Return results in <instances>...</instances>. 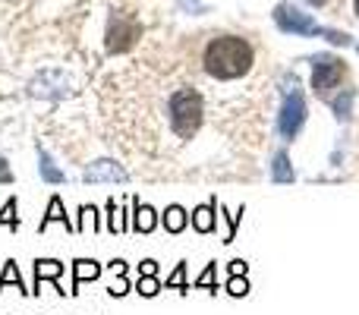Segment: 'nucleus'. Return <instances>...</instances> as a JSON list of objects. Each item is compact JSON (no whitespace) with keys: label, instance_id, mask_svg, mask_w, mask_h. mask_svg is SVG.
Masks as SVG:
<instances>
[{"label":"nucleus","instance_id":"obj_1","mask_svg":"<svg viewBox=\"0 0 359 315\" xmlns=\"http://www.w3.org/2000/svg\"><path fill=\"white\" fill-rule=\"evenodd\" d=\"M252 44L240 35H221V38H211L208 48H205V73L211 79H240L252 69Z\"/></svg>","mask_w":359,"mask_h":315},{"label":"nucleus","instance_id":"obj_2","mask_svg":"<svg viewBox=\"0 0 359 315\" xmlns=\"http://www.w3.org/2000/svg\"><path fill=\"white\" fill-rule=\"evenodd\" d=\"M274 25H278L284 35H297V38H325V41L337 44V48H350V44H353V35H347V32H341V29H328V25H318L316 19L309 16V13H303L299 6L287 4V0H280V4L274 6Z\"/></svg>","mask_w":359,"mask_h":315},{"label":"nucleus","instance_id":"obj_3","mask_svg":"<svg viewBox=\"0 0 359 315\" xmlns=\"http://www.w3.org/2000/svg\"><path fill=\"white\" fill-rule=\"evenodd\" d=\"M306 117H309V107H306V95L299 88L297 73H284V79H280V114H278L280 139L293 142L303 133Z\"/></svg>","mask_w":359,"mask_h":315},{"label":"nucleus","instance_id":"obj_4","mask_svg":"<svg viewBox=\"0 0 359 315\" xmlns=\"http://www.w3.org/2000/svg\"><path fill=\"white\" fill-rule=\"evenodd\" d=\"M168 120H170V130H174L180 139H192L205 120L202 95H198L196 88H177L168 98Z\"/></svg>","mask_w":359,"mask_h":315},{"label":"nucleus","instance_id":"obj_5","mask_svg":"<svg viewBox=\"0 0 359 315\" xmlns=\"http://www.w3.org/2000/svg\"><path fill=\"white\" fill-rule=\"evenodd\" d=\"M309 63H312V92H316V98L331 101L334 98V88L347 76V63L337 54H328V51L325 54H312Z\"/></svg>","mask_w":359,"mask_h":315},{"label":"nucleus","instance_id":"obj_6","mask_svg":"<svg viewBox=\"0 0 359 315\" xmlns=\"http://www.w3.org/2000/svg\"><path fill=\"white\" fill-rule=\"evenodd\" d=\"M142 35V25L136 22L133 16H123V13H117V16H111V22H107V54H126V51L136 44V38Z\"/></svg>","mask_w":359,"mask_h":315},{"label":"nucleus","instance_id":"obj_7","mask_svg":"<svg viewBox=\"0 0 359 315\" xmlns=\"http://www.w3.org/2000/svg\"><path fill=\"white\" fill-rule=\"evenodd\" d=\"M69 92H73V88H69V79L63 73H57V69H44V73H38L35 79L29 82V95H32V98L60 101V98H67Z\"/></svg>","mask_w":359,"mask_h":315},{"label":"nucleus","instance_id":"obj_8","mask_svg":"<svg viewBox=\"0 0 359 315\" xmlns=\"http://www.w3.org/2000/svg\"><path fill=\"white\" fill-rule=\"evenodd\" d=\"M82 180H86V183H126V180H130V173H126V167L117 164V161L98 158V161H92V164L86 167Z\"/></svg>","mask_w":359,"mask_h":315},{"label":"nucleus","instance_id":"obj_9","mask_svg":"<svg viewBox=\"0 0 359 315\" xmlns=\"http://www.w3.org/2000/svg\"><path fill=\"white\" fill-rule=\"evenodd\" d=\"M63 272H67V265H63L60 259H35V284H32V293L38 297V293H41V284H44V281H50V284H54V290L63 297V293H67L60 287Z\"/></svg>","mask_w":359,"mask_h":315},{"label":"nucleus","instance_id":"obj_10","mask_svg":"<svg viewBox=\"0 0 359 315\" xmlns=\"http://www.w3.org/2000/svg\"><path fill=\"white\" fill-rule=\"evenodd\" d=\"M217 205H221L217 199H208V202H202V205L192 208L189 224H192L196 234H215L217 230Z\"/></svg>","mask_w":359,"mask_h":315},{"label":"nucleus","instance_id":"obj_11","mask_svg":"<svg viewBox=\"0 0 359 315\" xmlns=\"http://www.w3.org/2000/svg\"><path fill=\"white\" fill-rule=\"evenodd\" d=\"M130 217H133V224H130L133 234H151V230L158 227V221H161V217H158V211L151 208V205L139 202V199H133Z\"/></svg>","mask_w":359,"mask_h":315},{"label":"nucleus","instance_id":"obj_12","mask_svg":"<svg viewBox=\"0 0 359 315\" xmlns=\"http://www.w3.org/2000/svg\"><path fill=\"white\" fill-rule=\"evenodd\" d=\"M50 224H63L67 230H76V224H69V215H67V208H63V199L60 196H50L48 211H44V217L38 221V234H44Z\"/></svg>","mask_w":359,"mask_h":315},{"label":"nucleus","instance_id":"obj_13","mask_svg":"<svg viewBox=\"0 0 359 315\" xmlns=\"http://www.w3.org/2000/svg\"><path fill=\"white\" fill-rule=\"evenodd\" d=\"M101 278V265L95 259H76L73 262V297L79 293V287L86 284V281H98Z\"/></svg>","mask_w":359,"mask_h":315},{"label":"nucleus","instance_id":"obj_14","mask_svg":"<svg viewBox=\"0 0 359 315\" xmlns=\"http://www.w3.org/2000/svg\"><path fill=\"white\" fill-rule=\"evenodd\" d=\"M297 180V170H293V164H290V155H287L284 149H278L271 155V183H293Z\"/></svg>","mask_w":359,"mask_h":315},{"label":"nucleus","instance_id":"obj_15","mask_svg":"<svg viewBox=\"0 0 359 315\" xmlns=\"http://www.w3.org/2000/svg\"><path fill=\"white\" fill-rule=\"evenodd\" d=\"M38 173H41V180L44 183H50V186H60V183H67V173L57 167V161L48 155V152L38 145Z\"/></svg>","mask_w":359,"mask_h":315},{"label":"nucleus","instance_id":"obj_16","mask_svg":"<svg viewBox=\"0 0 359 315\" xmlns=\"http://www.w3.org/2000/svg\"><path fill=\"white\" fill-rule=\"evenodd\" d=\"M161 224H164V230L168 234H183L186 227H189V211L183 208V205H168L164 208V215H161Z\"/></svg>","mask_w":359,"mask_h":315},{"label":"nucleus","instance_id":"obj_17","mask_svg":"<svg viewBox=\"0 0 359 315\" xmlns=\"http://www.w3.org/2000/svg\"><path fill=\"white\" fill-rule=\"evenodd\" d=\"M353 101H356V88H344V92H337L334 98H331V111H334V117L341 120V123H347V120L353 117Z\"/></svg>","mask_w":359,"mask_h":315},{"label":"nucleus","instance_id":"obj_18","mask_svg":"<svg viewBox=\"0 0 359 315\" xmlns=\"http://www.w3.org/2000/svg\"><path fill=\"white\" fill-rule=\"evenodd\" d=\"M16 287L19 293H32L29 287H25V281H22V272H19V265H16V259H6L4 262V272H0V293L6 290V287Z\"/></svg>","mask_w":359,"mask_h":315},{"label":"nucleus","instance_id":"obj_19","mask_svg":"<svg viewBox=\"0 0 359 315\" xmlns=\"http://www.w3.org/2000/svg\"><path fill=\"white\" fill-rule=\"evenodd\" d=\"M133 290H136L139 297L151 300V297H158V293L164 290V281L158 278V274H139V281H136V287H133Z\"/></svg>","mask_w":359,"mask_h":315},{"label":"nucleus","instance_id":"obj_20","mask_svg":"<svg viewBox=\"0 0 359 315\" xmlns=\"http://www.w3.org/2000/svg\"><path fill=\"white\" fill-rule=\"evenodd\" d=\"M164 290H177V293H189L192 290V284L186 281V262H177V268L168 274V281H164Z\"/></svg>","mask_w":359,"mask_h":315},{"label":"nucleus","instance_id":"obj_21","mask_svg":"<svg viewBox=\"0 0 359 315\" xmlns=\"http://www.w3.org/2000/svg\"><path fill=\"white\" fill-rule=\"evenodd\" d=\"M19 224H22L19 221V202H16V196H10L4 202V208H0V227H10L13 234H16Z\"/></svg>","mask_w":359,"mask_h":315},{"label":"nucleus","instance_id":"obj_22","mask_svg":"<svg viewBox=\"0 0 359 315\" xmlns=\"http://www.w3.org/2000/svg\"><path fill=\"white\" fill-rule=\"evenodd\" d=\"M192 287H196V290H208L211 297H215V293H217V262H208V265H205V272L198 274Z\"/></svg>","mask_w":359,"mask_h":315},{"label":"nucleus","instance_id":"obj_23","mask_svg":"<svg viewBox=\"0 0 359 315\" xmlns=\"http://www.w3.org/2000/svg\"><path fill=\"white\" fill-rule=\"evenodd\" d=\"M86 230H101L98 227V208L95 205H79V224H76V234H86Z\"/></svg>","mask_w":359,"mask_h":315},{"label":"nucleus","instance_id":"obj_24","mask_svg":"<svg viewBox=\"0 0 359 315\" xmlns=\"http://www.w3.org/2000/svg\"><path fill=\"white\" fill-rule=\"evenodd\" d=\"M217 208L227 215V234H224V243H233V240H236V227H240V221H243V215H246V208H243V205H240L236 211H227L224 205H217Z\"/></svg>","mask_w":359,"mask_h":315},{"label":"nucleus","instance_id":"obj_25","mask_svg":"<svg viewBox=\"0 0 359 315\" xmlns=\"http://www.w3.org/2000/svg\"><path fill=\"white\" fill-rule=\"evenodd\" d=\"M224 290H227L230 297H246V293H249V281H246V274H230L227 284H224Z\"/></svg>","mask_w":359,"mask_h":315},{"label":"nucleus","instance_id":"obj_26","mask_svg":"<svg viewBox=\"0 0 359 315\" xmlns=\"http://www.w3.org/2000/svg\"><path fill=\"white\" fill-rule=\"evenodd\" d=\"M130 290H133V287H130V281H126L123 274H117V281L107 287V293H111V297H126Z\"/></svg>","mask_w":359,"mask_h":315},{"label":"nucleus","instance_id":"obj_27","mask_svg":"<svg viewBox=\"0 0 359 315\" xmlns=\"http://www.w3.org/2000/svg\"><path fill=\"white\" fill-rule=\"evenodd\" d=\"M180 6H183L186 13H192V16H198V13H205L202 0H180Z\"/></svg>","mask_w":359,"mask_h":315},{"label":"nucleus","instance_id":"obj_28","mask_svg":"<svg viewBox=\"0 0 359 315\" xmlns=\"http://www.w3.org/2000/svg\"><path fill=\"white\" fill-rule=\"evenodd\" d=\"M227 272L230 274H249V262H243V259H233L227 265Z\"/></svg>","mask_w":359,"mask_h":315},{"label":"nucleus","instance_id":"obj_29","mask_svg":"<svg viewBox=\"0 0 359 315\" xmlns=\"http://www.w3.org/2000/svg\"><path fill=\"white\" fill-rule=\"evenodd\" d=\"M139 274H158V262L155 259H142L139 262Z\"/></svg>","mask_w":359,"mask_h":315},{"label":"nucleus","instance_id":"obj_30","mask_svg":"<svg viewBox=\"0 0 359 315\" xmlns=\"http://www.w3.org/2000/svg\"><path fill=\"white\" fill-rule=\"evenodd\" d=\"M0 183H13V170L6 164V158H0Z\"/></svg>","mask_w":359,"mask_h":315},{"label":"nucleus","instance_id":"obj_31","mask_svg":"<svg viewBox=\"0 0 359 315\" xmlns=\"http://www.w3.org/2000/svg\"><path fill=\"white\" fill-rule=\"evenodd\" d=\"M107 268H111L114 274H126V262H123V259H114V262H111V265H107Z\"/></svg>","mask_w":359,"mask_h":315},{"label":"nucleus","instance_id":"obj_32","mask_svg":"<svg viewBox=\"0 0 359 315\" xmlns=\"http://www.w3.org/2000/svg\"><path fill=\"white\" fill-rule=\"evenodd\" d=\"M306 4H309V6H325L328 0H306Z\"/></svg>","mask_w":359,"mask_h":315},{"label":"nucleus","instance_id":"obj_33","mask_svg":"<svg viewBox=\"0 0 359 315\" xmlns=\"http://www.w3.org/2000/svg\"><path fill=\"white\" fill-rule=\"evenodd\" d=\"M353 10H356V16H359V0H353Z\"/></svg>","mask_w":359,"mask_h":315},{"label":"nucleus","instance_id":"obj_34","mask_svg":"<svg viewBox=\"0 0 359 315\" xmlns=\"http://www.w3.org/2000/svg\"><path fill=\"white\" fill-rule=\"evenodd\" d=\"M356 51H359V44H356Z\"/></svg>","mask_w":359,"mask_h":315}]
</instances>
